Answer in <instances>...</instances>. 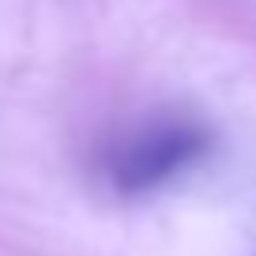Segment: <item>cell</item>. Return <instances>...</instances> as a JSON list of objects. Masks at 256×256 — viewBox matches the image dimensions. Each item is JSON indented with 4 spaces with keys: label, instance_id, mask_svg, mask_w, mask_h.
Returning <instances> with one entry per match:
<instances>
[{
    "label": "cell",
    "instance_id": "1",
    "mask_svg": "<svg viewBox=\"0 0 256 256\" xmlns=\"http://www.w3.org/2000/svg\"><path fill=\"white\" fill-rule=\"evenodd\" d=\"M211 132L200 120L188 117H162L136 128L120 147L110 154V181L120 196H144L162 188L166 181L181 177L188 166L208 154Z\"/></svg>",
    "mask_w": 256,
    "mask_h": 256
}]
</instances>
